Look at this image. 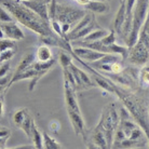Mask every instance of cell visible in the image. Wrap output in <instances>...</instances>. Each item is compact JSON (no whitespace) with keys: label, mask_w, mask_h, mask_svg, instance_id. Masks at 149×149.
Returning <instances> with one entry per match:
<instances>
[{"label":"cell","mask_w":149,"mask_h":149,"mask_svg":"<svg viewBox=\"0 0 149 149\" xmlns=\"http://www.w3.org/2000/svg\"><path fill=\"white\" fill-rule=\"evenodd\" d=\"M119 124L115 131L112 147L117 149H135L148 145L144 131L135 122L130 112L123 106L118 110Z\"/></svg>","instance_id":"cell-1"},{"label":"cell","mask_w":149,"mask_h":149,"mask_svg":"<svg viewBox=\"0 0 149 149\" xmlns=\"http://www.w3.org/2000/svg\"><path fill=\"white\" fill-rule=\"evenodd\" d=\"M0 6L4 8L12 17L27 28L37 33L39 36H50L52 30L49 22L42 19L33 10L17 0H0Z\"/></svg>","instance_id":"cell-2"},{"label":"cell","mask_w":149,"mask_h":149,"mask_svg":"<svg viewBox=\"0 0 149 149\" xmlns=\"http://www.w3.org/2000/svg\"><path fill=\"white\" fill-rule=\"evenodd\" d=\"M100 27L101 26L98 25L93 13L92 12H86L84 16L76 24V26L72 27L70 31L66 35L65 39L69 42L70 41L82 40L90 33H92L93 30L97 29Z\"/></svg>","instance_id":"cell-3"},{"label":"cell","mask_w":149,"mask_h":149,"mask_svg":"<svg viewBox=\"0 0 149 149\" xmlns=\"http://www.w3.org/2000/svg\"><path fill=\"white\" fill-rule=\"evenodd\" d=\"M149 7V0H136L133 11V22H132V30L127 38V47L130 48L136 43L138 39V34L142 28L143 24L145 22L147 11Z\"/></svg>","instance_id":"cell-4"},{"label":"cell","mask_w":149,"mask_h":149,"mask_svg":"<svg viewBox=\"0 0 149 149\" xmlns=\"http://www.w3.org/2000/svg\"><path fill=\"white\" fill-rule=\"evenodd\" d=\"M97 124L103 129L108 139L112 143L115 131L119 124V112L115 104H108L103 109Z\"/></svg>","instance_id":"cell-5"},{"label":"cell","mask_w":149,"mask_h":149,"mask_svg":"<svg viewBox=\"0 0 149 149\" xmlns=\"http://www.w3.org/2000/svg\"><path fill=\"white\" fill-rule=\"evenodd\" d=\"M86 13V11L84 9H79V8L71 7V6L64 3H57V1H56L55 14H54L53 19L60 22L61 24L65 23V24H69L71 27H74V24H77L84 16Z\"/></svg>","instance_id":"cell-6"},{"label":"cell","mask_w":149,"mask_h":149,"mask_svg":"<svg viewBox=\"0 0 149 149\" xmlns=\"http://www.w3.org/2000/svg\"><path fill=\"white\" fill-rule=\"evenodd\" d=\"M127 60L133 66L142 67L149 62V49L141 41L137 40L135 45L130 47L127 50Z\"/></svg>","instance_id":"cell-7"},{"label":"cell","mask_w":149,"mask_h":149,"mask_svg":"<svg viewBox=\"0 0 149 149\" xmlns=\"http://www.w3.org/2000/svg\"><path fill=\"white\" fill-rule=\"evenodd\" d=\"M68 68H69V70L71 71V74L74 76V82H76V89L77 90L91 89V88H93L95 86L92 78L84 70H82L81 68L76 66L74 62H71L70 65L68 66Z\"/></svg>","instance_id":"cell-8"},{"label":"cell","mask_w":149,"mask_h":149,"mask_svg":"<svg viewBox=\"0 0 149 149\" xmlns=\"http://www.w3.org/2000/svg\"><path fill=\"white\" fill-rule=\"evenodd\" d=\"M105 55V53L98 52L92 49L86 48V47H74L72 48V56H74L78 61H84L88 63H94L102 58Z\"/></svg>","instance_id":"cell-9"},{"label":"cell","mask_w":149,"mask_h":149,"mask_svg":"<svg viewBox=\"0 0 149 149\" xmlns=\"http://www.w3.org/2000/svg\"><path fill=\"white\" fill-rule=\"evenodd\" d=\"M64 98L67 112H81L76 94V89L67 81H64Z\"/></svg>","instance_id":"cell-10"},{"label":"cell","mask_w":149,"mask_h":149,"mask_svg":"<svg viewBox=\"0 0 149 149\" xmlns=\"http://www.w3.org/2000/svg\"><path fill=\"white\" fill-rule=\"evenodd\" d=\"M55 63H56V61L54 60V58H52V60L49 61V62H45V63L35 61V63L33 64V67H34L35 70H36V74H35L34 78L30 79L29 88H28L29 91H34L35 86H37L38 81H39L50 69H52V67L55 65Z\"/></svg>","instance_id":"cell-11"},{"label":"cell","mask_w":149,"mask_h":149,"mask_svg":"<svg viewBox=\"0 0 149 149\" xmlns=\"http://www.w3.org/2000/svg\"><path fill=\"white\" fill-rule=\"evenodd\" d=\"M0 28L3 31L4 38L10 39V40H13V41L22 40L25 37V35L23 33V30L21 29V27L13 22L2 23L0 25Z\"/></svg>","instance_id":"cell-12"},{"label":"cell","mask_w":149,"mask_h":149,"mask_svg":"<svg viewBox=\"0 0 149 149\" xmlns=\"http://www.w3.org/2000/svg\"><path fill=\"white\" fill-rule=\"evenodd\" d=\"M23 3L29 8L30 10H33L37 15H39L42 19L49 22L48 4L45 3L42 0H29V1H24Z\"/></svg>","instance_id":"cell-13"},{"label":"cell","mask_w":149,"mask_h":149,"mask_svg":"<svg viewBox=\"0 0 149 149\" xmlns=\"http://www.w3.org/2000/svg\"><path fill=\"white\" fill-rule=\"evenodd\" d=\"M127 21V9H125V0H121L120 7L117 11V14L115 16V21H113V30L117 35L121 36L122 29L124 27Z\"/></svg>","instance_id":"cell-14"},{"label":"cell","mask_w":149,"mask_h":149,"mask_svg":"<svg viewBox=\"0 0 149 149\" xmlns=\"http://www.w3.org/2000/svg\"><path fill=\"white\" fill-rule=\"evenodd\" d=\"M86 9L93 14H106L110 10V6L107 0H91Z\"/></svg>","instance_id":"cell-15"},{"label":"cell","mask_w":149,"mask_h":149,"mask_svg":"<svg viewBox=\"0 0 149 149\" xmlns=\"http://www.w3.org/2000/svg\"><path fill=\"white\" fill-rule=\"evenodd\" d=\"M35 57L37 62H41V63H45V62H49L53 58L52 51L49 45H42L37 49V51L35 53Z\"/></svg>","instance_id":"cell-16"},{"label":"cell","mask_w":149,"mask_h":149,"mask_svg":"<svg viewBox=\"0 0 149 149\" xmlns=\"http://www.w3.org/2000/svg\"><path fill=\"white\" fill-rule=\"evenodd\" d=\"M137 84L144 89L149 88V62L139 68L137 76Z\"/></svg>","instance_id":"cell-17"},{"label":"cell","mask_w":149,"mask_h":149,"mask_svg":"<svg viewBox=\"0 0 149 149\" xmlns=\"http://www.w3.org/2000/svg\"><path fill=\"white\" fill-rule=\"evenodd\" d=\"M36 61V57H35L34 53H27L26 55H24L22 57V60L19 62V64L16 67V70H15L14 74H19L22 71L26 70L27 68H29L33 66V64L35 63Z\"/></svg>","instance_id":"cell-18"},{"label":"cell","mask_w":149,"mask_h":149,"mask_svg":"<svg viewBox=\"0 0 149 149\" xmlns=\"http://www.w3.org/2000/svg\"><path fill=\"white\" fill-rule=\"evenodd\" d=\"M29 139L33 142V146L35 147V149H43V147H42V142H43L42 133L39 131V129L36 125V123L31 127Z\"/></svg>","instance_id":"cell-19"},{"label":"cell","mask_w":149,"mask_h":149,"mask_svg":"<svg viewBox=\"0 0 149 149\" xmlns=\"http://www.w3.org/2000/svg\"><path fill=\"white\" fill-rule=\"evenodd\" d=\"M109 33V29H105V28H97V29L93 30L92 33H90L88 36L83 38L82 40L80 41H86V42H92V41H97L102 39V38H104L106 35H108Z\"/></svg>","instance_id":"cell-20"},{"label":"cell","mask_w":149,"mask_h":149,"mask_svg":"<svg viewBox=\"0 0 149 149\" xmlns=\"http://www.w3.org/2000/svg\"><path fill=\"white\" fill-rule=\"evenodd\" d=\"M42 138H43V142H42L43 149H62L60 143L51 135H49L47 132L42 133Z\"/></svg>","instance_id":"cell-21"},{"label":"cell","mask_w":149,"mask_h":149,"mask_svg":"<svg viewBox=\"0 0 149 149\" xmlns=\"http://www.w3.org/2000/svg\"><path fill=\"white\" fill-rule=\"evenodd\" d=\"M29 112L26 108H21L19 110H16L13 115V123L16 127H19L22 122L24 121V119L26 118V116L28 115Z\"/></svg>","instance_id":"cell-22"},{"label":"cell","mask_w":149,"mask_h":149,"mask_svg":"<svg viewBox=\"0 0 149 149\" xmlns=\"http://www.w3.org/2000/svg\"><path fill=\"white\" fill-rule=\"evenodd\" d=\"M35 124V121L34 119L31 118V116L28 113V115L26 116V118L24 119V121L22 122V124H21V127H19V129L26 134V136L28 138H29L30 136V131H31V127H33V125Z\"/></svg>","instance_id":"cell-23"},{"label":"cell","mask_w":149,"mask_h":149,"mask_svg":"<svg viewBox=\"0 0 149 149\" xmlns=\"http://www.w3.org/2000/svg\"><path fill=\"white\" fill-rule=\"evenodd\" d=\"M58 62H60L62 68H67L70 63L72 62V58L70 57V55L68 53H65V51L60 53V56H58Z\"/></svg>","instance_id":"cell-24"},{"label":"cell","mask_w":149,"mask_h":149,"mask_svg":"<svg viewBox=\"0 0 149 149\" xmlns=\"http://www.w3.org/2000/svg\"><path fill=\"white\" fill-rule=\"evenodd\" d=\"M14 47H15V43L13 40H10V39H7V38L0 39V52L14 49Z\"/></svg>","instance_id":"cell-25"},{"label":"cell","mask_w":149,"mask_h":149,"mask_svg":"<svg viewBox=\"0 0 149 149\" xmlns=\"http://www.w3.org/2000/svg\"><path fill=\"white\" fill-rule=\"evenodd\" d=\"M14 56V51L13 49L11 50H7L3 52H0V63H3V62H8L10 61Z\"/></svg>","instance_id":"cell-26"},{"label":"cell","mask_w":149,"mask_h":149,"mask_svg":"<svg viewBox=\"0 0 149 149\" xmlns=\"http://www.w3.org/2000/svg\"><path fill=\"white\" fill-rule=\"evenodd\" d=\"M12 16L9 14V12L2 8L0 6V21L2 23H9V22H12Z\"/></svg>","instance_id":"cell-27"},{"label":"cell","mask_w":149,"mask_h":149,"mask_svg":"<svg viewBox=\"0 0 149 149\" xmlns=\"http://www.w3.org/2000/svg\"><path fill=\"white\" fill-rule=\"evenodd\" d=\"M9 69H10V64L9 63H4L3 65H1V67H0V78H2L3 76L8 74Z\"/></svg>","instance_id":"cell-28"},{"label":"cell","mask_w":149,"mask_h":149,"mask_svg":"<svg viewBox=\"0 0 149 149\" xmlns=\"http://www.w3.org/2000/svg\"><path fill=\"white\" fill-rule=\"evenodd\" d=\"M83 141H84V143H86V149H101L97 145H95L94 143L91 142L90 139H83Z\"/></svg>","instance_id":"cell-29"},{"label":"cell","mask_w":149,"mask_h":149,"mask_svg":"<svg viewBox=\"0 0 149 149\" xmlns=\"http://www.w3.org/2000/svg\"><path fill=\"white\" fill-rule=\"evenodd\" d=\"M0 149H35L34 146H26V145H23V146H17V147H12V148H6V147H2Z\"/></svg>","instance_id":"cell-30"},{"label":"cell","mask_w":149,"mask_h":149,"mask_svg":"<svg viewBox=\"0 0 149 149\" xmlns=\"http://www.w3.org/2000/svg\"><path fill=\"white\" fill-rule=\"evenodd\" d=\"M90 1H91V0H76L74 2H77V3H78L79 6H81V7L86 8V6L90 3Z\"/></svg>","instance_id":"cell-31"},{"label":"cell","mask_w":149,"mask_h":149,"mask_svg":"<svg viewBox=\"0 0 149 149\" xmlns=\"http://www.w3.org/2000/svg\"><path fill=\"white\" fill-rule=\"evenodd\" d=\"M3 110H4V105H3V98L0 97V118L3 115Z\"/></svg>","instance_id":"cell-32"},{"label":"cell","mask_w":149,"mask_h":149,"mask_svg":"<svg viewBox=\"0 0 149 149\" xmlns=\"http://www.w3.org/2000/svg\"><path fill=\"white\" fill-rule=\"evenodd\" d=\"M2 38H4V35H3V31L0 28V39H2Z\"/></svg>","instance_id":"cell-33"},{"label":"cell","mask_w":149,"mask_h":149,"mask_svg":"<svg viewBox=\"0 0 149 149\" xmlns=\"http://www.w3.org/2000/svg\"><path fill=\"white\" fill-rule=\"evenodd\" d=\"M4 89V86H0V93H1V92H2V90Z\"/></svg>","instance_id":"cell-34"},{"label":"cell","mask_w":149,"mask_h":149,"mask_svg":"<svg viewBox=\"0 0 149 149\" xmlns=\"http://www.w3.org/2000/svg\"><path fill=\"white\" fill-rule=\"evenodd\" d=\"M17 1H21V2H24V1H29V0H17Z\"/></svg>","instance_id":"cell-35"},{"label":"cell","mask_w":149,"mask_h":149,"mask_svg":"<svg viewBox=\"0 0 149 149\" xmlns=\"http://www.w3.org/2000/svg\"><path fill=\"white\" fill-rule=\"evenodd\" d=\"M148 117H149V103H148Z\"/></svg>","instance_id":"cell-36"},{"label":"cell","mask_w":149,"mask_h":149,"mask_svg":"<svg viewBox=\"0 0 149 149\" xmlns=\"http://www.w3.org/2000/svg\"><path fill=\"white\" fill-rule=\"evenodd\" d=\"M107 1H109V0H107Z\"/></svg>","instance_id":"cell-37"}]
</instances>
